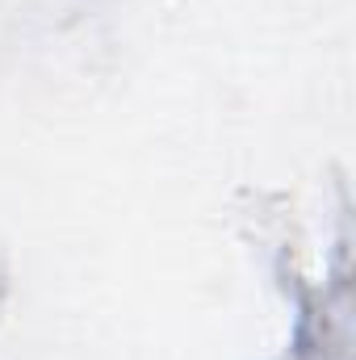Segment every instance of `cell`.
I'll list each match as a JSON object with an SVG mask.
<instances>
[{
	"label": "cell",
	"mask_w": 356,
	"mask_h": 360,
	"mask_svg": "<svg viewBox=\"0 0 356 360\" xmlns=\"http://www.w3.org/2000/svg\"><path fill=\"white\" fill-rule=\"evenodd\" d=\"M0 297H4V269H0Z\"/></svg>",
	"instance_id": "1"
}]
</instances>
